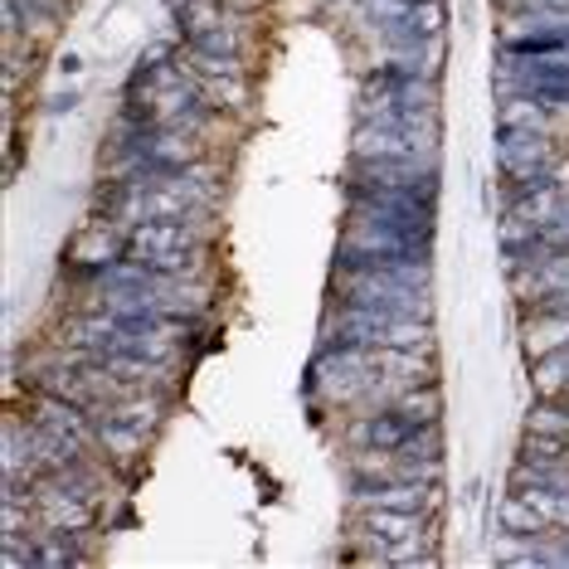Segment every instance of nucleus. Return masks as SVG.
I'll return each instance as SVG.
<instances>
[{
	"mask_svg": "<svg viewBox=\"0 0 569 569\" xmlns=\"http://www.w3.org/2000/svg\"><path fill=\"white\" fill-rule=\"evenodd\" d=\"M569 141L555 132H521V127H491V166L501 180H546L550 166L565 157Z\"/></svg>",
	"mask_w": 569,
	"mask_h": 569,
	"instance_id": "nucleus-2",
	"label": "nucleus"
},
{
	"mask_svg": "<svg viewBox=\"0 0 569 569\" xmlns=\"http://www.w3.org/2000/svg\"><path fill=\"white\" fill-rule=\"evenodd\" d=\"M79 108H83V93H79V88H69V83H63L59 93H49V98H44V118H49V122L79 118Z\"/></svg>",
	"mask_w": 569,
	"mask_h": 569,
	"instance_id": "nucleus-13",
	"label": "nucleus"
},
{
	"mask_svg": "<svg viewBox=\"0 0 569 569\" xmlns=\"http://www.w3.org/2000/svg\"><path fill=\"white\" fill-rule=\"evenodd\" d=\"M413 429H419V423L405 419L395 405H380V409H370L366 419H356L351 429H346V443H351V448H385V452H395V448L409 443Z\"/></svg>",
	"mask_w": 569,
	"mask_h": 569,
	"instance_id": "nucleus-6",
	"label": "nucleus"
},
{
	"mask_svg": "<svg viewBox=\"0 0 569 569\" xmlns=\"http://www.w3.org/2000/svg\"><path fill=\"white\" fill-rule=\"evenodd\" d=\"M491 127H521V132H555V137H565L560 112H555L546 98H536V93H501Z\"/></svg>",
	"mask_w": 569,
	"mask_h": 569,
	"instance_id": "nucleus-7",
	"label": "nucleus"
},
{
	"mask_svg": "<svg viewBox=\"0 0 569 569\" xmlns=\"http://www.w3.org/2000/svg\"><path fill=\"white\" fill-rule=\"evenodd\" d=\"M151 438H157V433L112 419V413H98V452H102V462H108V468L137 472V462L151 452Z\"/></svg>",
	"mask_w": 569,
	"mask_h": 569,
	"instance_id": "nucleus-5",
	"label": "nucleus"
},
{
	"mask_svg": "<svg viewBox=\"0 0 569 569\" xmlns=\"http://www.w3.org/2000/svg\"><path fill=\"white\" fill-rule=\"evenodd\" d=\"M200 88H204V102H210L219 118H229V112H243L253 102L249 79H200Z\"/></svg>",
	"mask_w": 569,
	"mask_h": 569,
	"instance_id": "nucleus-12",
	"label": "nucleus"
},
{
	"mask_svg": "<svg viewBox=\"0 0 569 569\" xmlns=\"http://www.w3.org/2000/svg\"><path fill=\"white\" fill-rule=\"evenodd\" d=\"M83 73H88V63H83L79 49H69V54H59V83L79 88V83H83Z\"/></svg>",
	"mask_w": 569,
	"mask_h": 569,
	"instance_id": "nucleus-14",
	"label": "nucleus"
},
{
	"mask_svg": "<svg viewBox=\"0 0 569 569\" xmlns=\"http://www.w3.org/2000/svg\"><path fill=\"white\" fill-rule=\"evenodd\" d=\"M395 409L405 413V419H413L423 429V423H438L443 419V385L429 380V385H409V390L395 395Z\"/></svg>",
	"mask_w": 569,
	"mask_h": 569,
	"instance_id": "nucleus-11",
	"label": "nucleus"
},
{
	"mask_svg": "<svg viewBox=\"0 0 569 569\" xmlns=\"http://www.w3.org/2000/svg\"><path fill=\"white\" fill-rule=\"evenodd\" d=\"M409 132L399 122H356L351 161H409Z\"/></svg>",
	"mask_w": 569,
	"mask_h": 569,
	"instance_id": "nucleus-8",
	"label": "nucleus"
},
{
	"mask_svg": "<svg viewBox=\"0 0 569 569\" xmlns=\"http://www.w3.org/2000/svg\"><path fill=\"white\" fill-rule=\"evenodd\" d=\"M526 375H530V395H540V399L569 395V346H560V351H550L540 360H530Z\"/></svg>",
	"mask_w": 569,
	"mask_h": 569,
	"instance_id": "nucleus-10",
	"label": "nucleus"
},
{
	"mask_svg": "<svg viewBox=\"0 0 569 569\" xmlns=\"http://www.w3.org/2000/svg\"><path fill=\"white\" fill-rule=\"evenodd\" d=\"M356 526L366 530V540H375L380 550H405L429 540V516L423 511H390V507H366L356 516Z\"/></svg>",
	"mask_w": 569,
	"mask_h": 569,
	"instance_id": "nucleus-3",
	"label": "nucleus"
},
{
	"mask_svg": "<svg viewBox=\"0 0 569 569\" xmlns=\"http://www.w3.org/2000/svg\"><path fill=\"white\" fill-rule=\"evenodd\" d=\"M511 302H526V297H540V292H569V249H550L540 253L536 263L516 268L511 278H501Z\"/></svg>",
	"mask_w": 569,
	"mask_h": 569,
	"instance_id": "nucleus-4",
	"label": "nucleus"
},
{
	"mask_svg": "<svg viewBox=\"0 0 569 569\" xmlns=\"http://www.w3.org/2000/svg\"><path fill=\"white\" fill-rule=\"evenodd\" d=\"M200 249L204 234L196 229V219H141L127 234V258L157 268V273H190Z\"/></svg>",
	"mask_w": 569,
	"mask_h": 569,
	"instance_id": "nucleus-1",
	"label": "nucleus"
},
{
	"mask_svg": "<svg viewBox=\"0 0 569 569\" xmlns=\"http://www.w3.org/2000/svg\"><path fill=\"white\" fill-rule=\"evenodd\" d=\"M511 336H516V351L530 366V360L560 351L569 346V312L565 317H526V321H511Z\"/></svg>",
	"mask_w": 569,
	"mask_h": 569,
	"instance_id": "nucleus-9",
	"label": "nucleus"
}]
</instances>
